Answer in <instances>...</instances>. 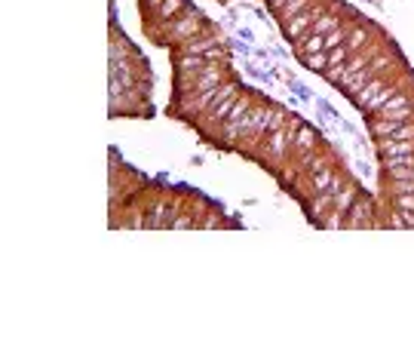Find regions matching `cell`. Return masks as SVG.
Here are the masks:
<instances>
[{
  "instance_id": "cell-13",
  "label": "cell",
  "mask_w": 414,
  "mask_h": 347,
  "mask_svg": "<svg viewBox=\"0 0 414 347\" xmlns=\"http://www.w3.org/2000/svg\"><path fill=\"white\" fill-rule=\"evenodd\" d=\"M301 65L307 71H313V74H325L328 71V53L325 49L323 53H307V55H301Z\"/></svg>"
},
{
  "instance_id": "cell-9",
  "label": "cell",
  "mask_w": 414,
  "mask_h": 347,
  "mask_svg": "<svg viewBox=\"0 0 414 347\" xmlns=\"http://www.w3.org/2000/svg\"><path fill=\"white\" fill-rule=\"evenodd\" d=\"M332 209H334V194H328V190H325V194H313V200H310V197H304V212H307V218H310L316 228L323 224V218Z\"/></svg>"
},
{
  "instance_id": "cell-5",
  "label": "cell",
  "mask_w": 414,
  "mask_h": 347,
  "mask_svg": "<svg viewBox=\"0 0 414 347\" xmlns=\"http://www.w3.org/2000/svg\"><path fill=\"white\" fill-rule=\"evenodd\" d=\"M402 71H405V65H402V68H390V71H384V74H377V77H371V80L366 83V87H362V89H359V93H356V96H353V105H356V108H359V111H362V108H366V105L371 102V98H375L377 93H381V89H384V87H390V83H393V80H396V77H399V74H402Z\"/></svg>"
},
{
  "instance_id": "cell-6",
  "label": "cell",
  "mask_w": 414,
  "mask_h": 347,
  "mask_svg": "<svg viewBox=\"0 0 414 347\" xmlns=\"http://www.w3.org/2000/svg\"><path fill=\"white\" fill-rule=\"evenodd\" d=\"M319 148V136H316V130H313L310 123H298V130H295V141H291V160L289 163H298V160H304V157H310L313 151Z\"/></svg>"
},
{
  "instance_id": "cell-2",
  "label": "cell",
  "mask_w": 414,
  "mask_h": 347,
  "mask_svg": "<svg viewBox=\"0 0 414 347\" xmlns=\"http://www.w3.org/2000/svg\"><path fill=\"white\" fill-rule=\"evenodd\" d=\"M206 28H212V22L203 16V12L197 10V6H188V10L181 12V16H175L172 22L166 25V31H163V37L156 40V46H169V49H178L181 44H188L190 37H197V34H203Z\"/></svg>"
},
{
  "instance_id": "cell-8",
  "label": "cell",
  "mask_w": 414,
  "mask_h": 347,
  "mask_svg": "<svg viewBox=\"0 0 414 347\" xmlns=\"http://www.w3.org/2000/svg\"><path fill=\"white\" fill-rule=\"evenodd\" d=\"M334 175H338V166H334V160H332V163H325V166H319V169H313V172H307L304 179H307V188H310V194H307V197H313V194H325V190L332 188ZM301 200H304V197H301Z\"/></svg>"
},
{
  "instance_id": "cell-3",
  "label": "cell",
  "mask_w": 414,
  "mask_h": 347,
  "mask_svg": "<svg viewBox=\"0 0 414 347\" xmlns=\"http://www.w3.org/2000/svg\"><path fill=\"white\" fill-rule=\"evenodd\" d=\"M334 0H316L313 6H307L304 12H298V16H291V19H285L282 22V34H285V40H291V46H298L301 40L310 37V28L316 25V19L323 16V12L332 6Z\"/></svg>"
},
{
  "instance_id": "cell-7",
  "label": "cell",
  "mask_w": 414,
  "mask_h": 347,
  "mask_svg": "<svg viewBox=\"0 0 414 347\" xmlns=\"http://www.w3.org/2000/svg\"><path fill=\"white\" fill-rule=\"evenodd\" d=\"M377 37H384V34L375 28V22H368V19H359V22L353 25V31L347 34L344 46L350 49V53H359V49H366L368 44H375Z\"/></svg>"
},
{
  "instance_id": "cell-12",
  "label": "cell",
  "mask_w": 414,
  "mask_h": 347,
  "mask_svg": "<svg viewBox=\"0 0 414 347\" xmlns=\"http://www.w3.org/2000/svg\"><path fill=\"white\" fill-rule=\"evenodd\" d=\"M377 157H405V154H414V141H393V139H377Z\"/></svg>"
},
{
  "instance_id": "cell-15",
  "label": "cell",
  "mask_w": 414,
  "mask_h": 347,
  "mask_svg": "<svg viewBox=\"0 0 414 347\" xmlns=\"http://www.w3.org/2000/svg\"><path fill=\"white\" fill-rule=\"evenodd\" d=\"M384 194H414V181L384 179Z\"/></svg>"
},
{
  "instance_id": "cell-16",
  "label": "cell",
  "mask_w": 414,
  "mask_h": 347,
  "mask_svg": "<svg viewBox=\"0 0 414 347\" xmlns=\"http://www.w3.org/2000/svg\"><path fill=\"white\" fill-rule=\"evenodd\" d=\"M350 55H353V53H350V49H347L344 44H341V46H334V49H328V68H334V65H344V62L350 59Z\"/></svg>"
},
{
  "instance_id": "cell-11",
  "label": "cell",
  "mask_w": 414,
  "mask_h": 347,
  "mask_svg": "<svg viewBox=\"0 0 414 347\" xmlns=\"http://www.w3.org/2000/svg\"><path fill=\"white\" fill-rule=\"evenodd\" d=\"M359 197H362V188H359V185H356V181H353V179H350V181H347V185H344V188H341V194H338V197H334V212H338V215H347V212H350V209H353V203H356V200H359Z\"/></svg>"
},
{
  "instance_id": "cell-4",
  "label": "cell",
  "mask_w": 414,
  "mask_h": 347,
  "mask_svg": "<svg viewBox=\"0 0 414 347\" xmlns=\"http://www.w3.org/2000/svg\"><path fill=\"white\" fill-rule=\"evenodd\" d=\"M377 222V212H375V203H371V197L362 194L359 200L353 203V209L344 215V228H375Z\"/></svg>"
},
{
  "instance_id": "cell-18",
  "label": "cell",
  "mask_w": 414,
  "mask_h": 347,
  "mask_svg": "<svg viewBox=\"0 0 414 347\" xmlns=\"http://www.w3.org/2000/svg\"><path fill=\"white\" fill-rule=\"evenodd\" d=\"M264 3H267V0H264Z\"/></svg>"
},
{
  "instance_id": "cell-1",
  "label": "cell",
  "mask_w": 414,
  "mask_h": 347,
  "mask_svg": "<svg viewBox=\"0 0 414 347\" xmlns=\"http://www.w3.org/2000/svg\"><path fill=\"white\" fill-rule=\"evenodd\" d=\"M298 123H301V120L291 117L289 123L282 126V130L267 132V136L261 139V145L255 148V151L249 154V157L258 160L264 169H270V172L280 175L282 169L289 166V160H291V141H295V130H298Z\"/></svg>"
},
{
  "instance_id": "cell-14",
  "label": "cell",
  "mask_w": 414,
  "mask_h": 347,
  "mask_svg": "<svg viewBox=\"0 0 414 347\" xmlns=\"http://www.w3.org/2000/svg\"><path fill=\"white\" fill-rule=\"evenodd\" d=\"M313 3H316V0H289V3H285L282 10L276 12V19H280V22H285V19L298 16V12H304L307 6H313Z\"/></svg>"
},
{
  "instance_id": "cell-10",
  "label": "cell",
  "mask_w": 414,
  "mask_h": 347,
  "mask_svg": "<svg viewBox=\"0 0 414 347\" xmlns=\"http://www.w3.org/2000/svg\"><path fill=\"white\" fill-rule=\"evenodd\" d=\"M209 62L203 59V55H194V53H178V49H172V68L175 74H199Z\"/></svg>"
},
{
  "instance_id": "cell-17",
  "label": "cell",
  "mask_w": 414,
  "mask_h": 347,
  "mask_svg": "<svg viewBox=\"0 0 414 347\" xmlns=\"http://www.w3.org/2000/svg\"><path fill=\"white\" fill-rule=\"evenodd\" d=\"M285 3H289V0H267V10H270V12H273V16H276V12H280Z\"/></svg>"
}]
</instances>
